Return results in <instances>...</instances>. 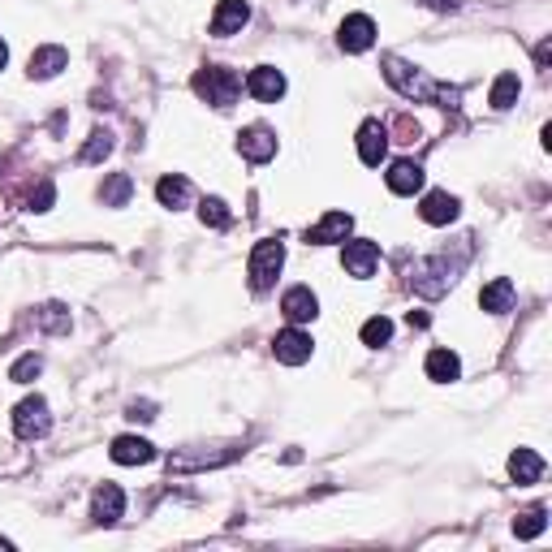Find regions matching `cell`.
I'll use <instances>...</instances> for the list:
<instances>
[{
  "instance_id": "cell-25",
  "label": "cell",
  "mask_w": 552,
  "mask_h": 552,
  "mask_svg": "<svg viewBox=\"0 0 552 552\" xmlns=\"http://www.w3.org/2000/svg\"><path fill=\"white\" fill-rule=\"evenodd\" d=\"M518 91H522V82H518V74H501V78L492 82V96H487V104L492 108H514V99H518Z\"/></svg>"
},
{
  "instance_id": "cell-7",
  "label": "cell",
  "mask_w": 552,
  "mask_h": 552,
  "mask_svg": "<svg viewBox=\"0 0 552 552\" xmlns=\"http://www.w3.org/2000/svg\"><path fill=\"white\" fill-rule=\"evenodd\" d=\"M238 151H242L250 164H268L276 156V134L268 126H246L238 134Z\"/></svg>"
},
{
  "instance_id": "cell-11",
  "label": "cell",
  "mask_w": 552,
  "mask_h": 552,
  "mask_svg": "<svg viewBox=\"0 0 552 552\" xmlns=\"http://www.w3.org/2000/svg\"><path fill=\"white\" fill-rule=\"evenodd\" d=\"M281 311H285L290 324H311V320L320 315V298H315L307 285H293V290L281 298Z\"/></svg>"
},
{
  "instance_id": "cell-3",
  "label": "cell",
  "mask_w": 552,
  "mask_h": 552,
  "mask_svg": "<svg viewBox=\"0 0 552 552\" xmlns=\"http://www.w3.org/2000/svg\"><path fill=\"white\" fill-rule=\"evenodd\" d=\"M238 91H242V78L225 66H208L195 74V96L208 99L211 108H229V104L238 99Z\"/></svg>"
},
{
  "instance_id": "cell-33",
  "label": "cell",
  "mask_w": 552,
  "mask_h": 552,
  "mask_svg": "<svg viewBox=\"0 0 552 552\" xmlns=\"http://www.w3.org/2000/svg\"><path fill=\"white\" fill-rule=\"evenodd\" d=\"M5 61H9V48H5V44H0V69H5Z\"/></svg>"
},
{
  "instance_id": "cell-23",
  "label": "cell",
  "mask_w": 552,
  "mask_h": 552,
  "mask_svg": "<svg viewBox=\"0 0 552 552\" xmlns=\"http://www.w3.org/2000/svg\"><path fill=\"white\" fill-rule=\"evenodd\" d=\"M134 195V178L130 173H113V178L99 186V199H104V208H126Z\"/></svg>"
},
{
  "instance_id": "cell-28",
  "label": "cell",
  "mask_w": 552,
  "mask_h": 552,
  "mask_svg": "<svg viewBox=\"0 0 552 552\" xmlns=\"http://www.w3.org/2000/svg\"><path fill=\"white\" fill-rule=\"evenodd\" d=\"M108 151H113V134H108V130H96L91 138H87V147L78 151V160H82V164H99L104 156H108Z\"/></svg>"
},
{
  "instance_id": "cell-24",
  "label": "cell",
  "mask_w": 552,
  "mask_h": 552,
  "mask_svg": "<svg viewBox=\"0 0 552 552\" xmlns=\"http://www.w3.org/2000/svg\"><path fill=\"white\" fill-rule=\"evenodd\" d=\"M156 199H160V208H186L190 203V181L186 178H160V186H156Z\"/></svg>"
},
{
  "instance_id": "cell-12",
  "label": "cell",
  "mask_w": 552,
  "mask_h": 552,
  "mask_svg": "<svg viewBox=\"0 0 552 552\" xmlns=\"http://www.w3.org/2000/svg\"><path fill=\"white\" fill-rule=\"evenodd\" d=\"M350 229H354V216H350V211H328L320 225L307 229V242H311V246L345 242V238H350Z\"/></svg>"
},
{
  "instance_id": "cell-1",
  "label": "cell",
  "mask_w": 552,
  "mask_h": 552,
  "mask_svg": "<svg viewBox=\"0 0 552 552\" xmlns=\"http://www.w3.org/2000/svg\"><path fill=\"white\" fill-rule=\"evenodd\" d=\"M384 78L402 91L406 99H419V104H440V108H457V91L454 87H445V82L427 78V74H419L414 66H406L402 56H384Z\"/></svg>"
},
{
  "instance_id": "cell-9",
  "label": "cell",
  "mask_w": 552,
  "mask_h": 552,
  "mask_svg": "<svg viewBox=\"0 0 552 552\" xmlns=\"http://www.w3.org/2000/svg\"><path fill=\"white\" fill-rule=\"evenodd\" d=\"M389 156V130L380 126V121H363V130H358V160L375 169V164Z\"/></svg>"
},
{
  "instance_id": "cell-14",
  "label": "cell",
  "mask_w": 552,
  "mask_h": 552,
  "mask_svg": "<svg viewBox=\"0 0 552 552\" xmlns=\"http://www.w3.org/2000/svg\"><path fill=\"white\" fill-rule=\"evenodd\" d=\"M246 17H250V5L246 0H220V9L211 17V35L216 39H229V35H238L246 26Z\"/></svg>"
},
{
  "instance_id": "cell-21",
  "label": "cell",
  "mask_w": 552,
  "mask_h": 552,
  "mask_svg": "<svg viewBox=\"0 0 552 552\" xmlns=\"http://www.w3.org/2000/svg\"><path fill=\"white\" fill-rule=\"evenodd\" d=\"M462 375V363H457L454 350H432L427 354V380H440V384H449Z\"/></svg>"
},
{
  "instance_id": "cell-2",
  "label": "cell",
  "mask_w": 552,
  "mask_h": 552,
  "mask_svg": "<svg viewBox=\"0 0 552 552\" xmlns=\"http://www.w3.org/2000/svg\"><path fill=\"white\" fill-rule=\"evenodd\" d=\"M466 250H471V246H466ZM466 250H462L457 260H449V255H436V260L414 263V276H410V281H414V290H419L423 298H436V293H445L457 281V272H462Z\"/></svg>"
},
{
  "instance_id": "cell-5",
  "label": "cell",
  "mask_w": 552,
  "mask_h": 552,
  "mask_svg": "<svg viewBox=\"0 0 552 552\" xmlns=\"http://www.w3.org/2000/svg\"><path fill=\"white\" fill-rule=\"evenodd\" d=\"M48 427H52V414H48V402H44V397L17 402V410H14V432L17 436L39 440V436H48Z\"/></svg>"
},
{
  "instance_id": "cell-31",
  "label": "cell",
  "mask_w": 552,
  "mask_h": 552,
  "mask_svg": "<svg viewBox=\"0 0 552 552\" xmlns=\"http://www.w3.org/2000/svg\"><path fill=\"white\" fill-rule=\"evenodd\" d=\"M39 324L48 328V332H66V328H69V311L61 307V302H48V307L39 311Z\"/></svg>"
},
{
  "instance_id": "cell-22",
  "label": "cell",
  "mask_w": 552,
  "mask_h": 552,
  "mask_svg": "<svg viewBox=\"0 0 552 552\" xmlns=\"http://www.w3.org/2000/svg\"><path fill=\"white\" fill-rule=\"evenodd\" d=\"M509 475L518 479V484H536L539 475H544V457L536 449H518V454L509 457Z\"/></svg>"
},
{
  "instance_id": "cell-30",
  "label": "cell",
  "mask_w": 552,
  "mask_h": 552,
  "mask_svg": "<svg viewBox=\"0 0 552 552\" xmlns=\"http://www.w3.org/2000/svg\"><path fill=\"white\" fill-rule=\"evenodd\" d=\"M44 372V363H39V354H26V358H17L14 363V372H9V380L14 384H31L35 375Z\"/></svg>"
},
{
  "instance_id": "cell-6",
  "label": "cell",
  "mask_w": 552,
  "mask_h": 552,
  "mask_svg": "<svg viewBox=\"0 0 552 552\" xmlns=\"http://www.w3.org/2000/svg\"><path fill=\"white\" fill-rule=\"evenodd\" d=\"M337 44H342V52H367L375 44V22L367 14H350L337 31Z\"/></svg>"
},
{
  "instance_id": "cell-27",
  "label": "cell",
  "mask_w": 552,
  "mask_h": 552,
  "mask_svg": "<svg viewBox=\"0 0 552 552\" xmlns=\"http://www.w3.org/2000/svg\"><path fill=\"white\" fill-rule=\"evenodd\" d=\"M393 342V320L389 315H372L367 324H363V345H372V350H380V345Z\"/></svg>"
},
{
  "instance_id": "cell-16",
  "label": "cell",
  "mask_w": 552,
  "mask_h": 552,
  "mask_svg": "<svg viewBox=\"0 0 552 552\" xmlns=\"http://www.w3.org/2000/svg\"><path fill=\"white\" fill-rule=\"evenodd\" d=\"M423 178H427V173H423L419 160H397L389 173H384L393 195H414V190H423Z\"/></svg>"
},
{
  "instance_id": "cell-8",
  "label": "cell",
  "mask_w": 552,
  "mask_h": 552,
  "mask_svg": "<svg viewBox=\"0 0 552 552\" xmlns=\"http://www.w3.org/2000/svg\"><path fill=\"white\" fill-rule=\"evenodd\" d=\"M342 263H345V272L354 276V281H367V276L375 272V263H380V246L367 242V238H358V242H345Z\"/></svg>"
},
{
  "instance_id": "cell-29",
  "label": "cell",
  "mask_w": 552,
  "mask_h": 552,
  "mask_svg": "<svg viewBox=\"0 0 552 552\" xmlns=\"http://www.w3.org/2000/svg\"><path fill=\"white\" fill-rule=\"evenodd\" d=\"M544 526H548V514H544V509H526V514L514 522V536H518V539H536Z\"/></svg>"
},
{
  "instance_id": "cell-17",
  "label": "cell",
  "mask_w": 552,
  "mask_h": 552,
  "mask_svg": "<svg viewBox=\"0 0 552 552\" xmlns=\"http://www.w3.org/2000/svg\"><path fill=\"white\" fill-rule=\"evenodd\" d=\"M419 216L427 225H449V220H457V199L449 190H432V195L423 199Z\"/></svg>"
},
{
  "instance_id": "cell-15",
  "label": "cell",
  "mask_w": 552,
  "mask_h": 552,
  "mask_svg": "<svg viewBox=\"0 0 552 552\" xmlns=\"http://www.w3.org/2000/svg\"><path fill=\"white\" fill-rule=\"evenodd\" d=\"M108 454H113L117 466H143V462H151V457H156V445H151V440H143V436H117Z\"/></svg>"
},
{
  "instance_id": "cell-10",
  "label": "cell",
  "mask_w": 552,
  "mask_h": 552,
  "mask_svg": "<svg viewBox=\"0 0 552 552\" xmlns=\"http://www.w3.org/2000/svg\"><path fill=\"white\" fill-rule=\"evenodd\" d=\"M272 350H276V358H281V363L298 367V363H307V358H311L315 342H311V332H302V328H285V332H276Z\"/></svg>"
},
{
  "instance_id": "cell-18",
  "label": "cell",
  "mask_w": 552,
  "mask_h": 552,
  "mask_svg": "<svg viewBox=\"0 0 552 552\" xmlns=\"http://www.w3.org/2000/svg\"><path fill=\"white\" fill-rule=\"evenodd\" d=\"M91 509H96V522H117L121 514H126V492H121L117 484L96 487V501H91Z\"/></svg>"
},
{
  "instance_id": "cell-13",
  "label": "cell",
  "mask_w": 552,
  "mask_h": 552,
  "mask_svg": "<svg viewBox=\"0 0 552 552\" xmlns=\"http://www.w3.org/2000/svg\"><path fill=\"white\" fill-rule=\"evenodd\" d=\"M246 91L255 99H263V104H276V99L285 96V74L276 66H260L250 69V78H246Z\"/></svg>"
},
{
  "instance_id": "cell-26",
  "label": "cell",
  "mask_w": 552,
  "mask_h": 552,
  "mask_svg": "<svg viewBox=\"0 0 552 552\" xmlns=\"http://www.w3.org/2000/svg\"><path fill=\"white\" fill-rule=\"evenodd\" d=\"M199 220L211 229H229L233 225V211H229L225 199H203V203H199Z\"/></svg>"
},
{
  "instance_id": "cell-19",
  "label": "cell",
  "mask_w": 552,
  "mask_h": 552,
  "mask_svg": "<svg viewBox=\"0 0 552 552\" xmlns=\"http://www.w3.org/2000/svg\"><path fill=\"white\" fill-rule=\"evenodd\" d=\"M66 66H69V52L56 48V44L31 52V78H56V74H61Z\"/></svg>"
},
{
  "instance_id": "cell-4",
  "label": "cell",
  "mask_w": 552,
  "mask_h": 552,
  "mask_svg": "<svg viewBox=\"0 0 552 552\" xmlns=\"http://www.w3.org/2000/svg\"><path fill=\"white\" fill-rule=\"evenodd\" d=\"M281 263H285V246L276 242V238H268V242L255 246V250H250V290L255 293L272 290Z\"/></svg>"
},
{
  "instance_id": "cell-32",
  "label": "cell",
  "mask_w": 552,
  "mask_h": 552,
  "mask_svg": "<svg viewBox=\"0 0 552 552\" xmlns=\"http://www.w3.org/2000/svg\"><path fill=\"white\" fill-rule=\"evenodd\" d=\"M130 419L151 423V419H156V406H151V402H134V406H130Z\"/></svg>"
},
{
  "instance_id": "cell-20",
  "label": "cell",
  "mask_w": 552,
  "mask_h": 552,
  "mask_svg": "<svg viewBox=\"0 0 552 552\" xmlns=\"http://www.w3.org/2000/svg\"><path fill=\"white\" fill-rule=\"evenodd\" d=\"M479 307L492 311V315H505V311L514 307V285H509L505 276H496L492 285H484V293H479Z\"/></svg>"
}]
</instances>
